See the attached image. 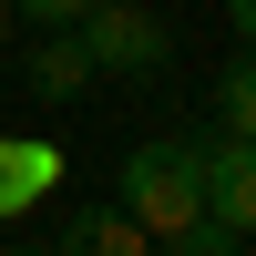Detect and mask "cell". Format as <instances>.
<instances>
[{
  "label": "cell",
  "mask_w": 256,
  "mask_h": 256,
  "mask_svg": "<svg viewBox=\"0 0 256 256\" xmlns=\"http://www.w3.org/2000/svg\"><path fill=\"white\" fill-rule=\"evenodd\" d=\"M195 174H205V216L256 236V144L246 134H205L195 144Z\"/></svg>",
  "instance_id": "obj_3"
},
{
  "label": "cell",
  "mask_w": 256,
  "mask_h": 256,
  "mask_svg": "<svg viewBox=\"0 0 256 256\" xmlns=\"http://www.w3.org/2000/svg\"><path fill=\"white\" fill-rule=\"evenodd\" d=\"M72 31H82V52H92V72H123V82H144V72L174 62V31H164V10H144V0H92Z\"/></svg>",
  "instance_id": "obj_2"
},
{
  "label": "cell",
  "mask_w": 256,
  "mask_h": 256,
  "mask_svg": "<svg viewBox=\"0 0 256 256\" xmlns=\"http://www.w3.org/2000/svg\"><path fill=\"white\" fill-rule=\"evenodd\" d=\"M20 82H31L41 102H82L92 92V52H82V31H31V52H20Z\"/></svg>",
  "instance_id": "obj_4"
},
{
  "label": "cell",
  "mask_w": 256,
  "mask_h": 256,
  "mask_svg": "<svg viewBox=\"0 0 256 256\" xmlns=\"http://www.w3.org/2000/svg\"><path fill=\"white\" fill-rule=\"evenodd\" d=\"M82 10H92V0H10V20H20V31H72Z\"/></svg>",
  "instance_id": "obj_9"
},
{
  "label": "cell",
  "mask_w": 256,
  "mask_h": 256,
  "mask_svg": "<svg viewBox=\"0 0 256 256\" xmlns=\"http://www.w3.org/2000/svg\"><path fill=\"white\" fill-rule=\"evenodd\" d=\"M216 134H246L256 144V52H236L216 72Z\"/></svg>",
  "instance_id": "obj_7"
},
{
  "label": "cell",
  "mask_w": 256,
  "mask_h": 256,
  "mask_svg": "<svg viewBox=\"0 0 256 256\" xmlns=\"http://www.w3.org/2000/svg\"><path fill=\"white\" fill-rule=\"evenodd\" d=\"M52 184H62V154H52V144H41V134H0V226L31 216Z\"/></svg>",
  "instance_id": "obj_5"
},
{
  "label": "cell",
  "mask_w": 256,
  "mask_h": 256,
  "mask_svg": "<svg viewBox=\"0 0 256 256\" xmlns=\"http://www.w3.org/2000/svg\"><path fill=\"white\" fill-rule=\"evenodd\" d=\"M226 31H236V52H256V0H226Z\"/></svg>",
  "instance_id": "obj_10"
},
{
  "label": "cell",
  "mask_w": 256,
  "mask_h": 256,
  "mask_svg": "<svg viewBox=\"0 0 256 256\" xmlns=\"http://www.w3.org/2000/svg\"><path fill=\"white\" fill-rule=\"evenodd\" d=\"M164 256H246V236H236V226H216V216H195V226L164 236Z\"/></svg>",
  "instance_id": "obj_8"
},
{
  "label": "cell",
  "mask_w": 256,
  "mask_h": 256,
  "mask_svg": "<svg viewBox=\"0 0 256 256\" xmlns=\"http://www.w3.org/2000/svg\"><path fill=\"white\" fill-rule=\"evenodd\" d=\"M0 256H52V246H0Z\"/></svg>",
  "instance_id": "obj_12"
},
{
  "label": "cell",
  "mask_w": 256,
  "mask_h": 256,
  "mask_svg": "<svg viewBox=\"0 0 256 256\" xmlns=\"http://www.w3.org/2000/svg\"><path fill=\"white\" fill-rule=\"evenodd\" d=\"M113 205L144 226V236H174V226H195L205 216V174H195V144L184 134H154V144H134L123 154V184H113Z\"/></svg>",
  "instance_id": "obj_1"
},
{
  "label": "cell",
  "mask_w": 256,
  "mask_h": 256,
  "mask_svg": "<svg viewBox=\"0 0 256 256\" xmlns=\"http://www.w3.org/2000/svg\"><path fill=\"white\" fill-rule=\"evenodd\" d=\"M52 256H154V236H144L123 205H72L62 236H52Z\"/></svg>",
  "instance_id": "obj_6"
},
{
  "label": "cell",
  "mask_w": 256,
  "mask_h": 256,
  "mask_svg": "<svg viewBox=\"0 0 256 256\" xmlns=\"http://www.w3.org/2000/svg\"><path fill=\"white\" fill-rule=\"evenodd\" d=\"M10 31H20V20H10V0H0V62H10Z\"/></svg>",
  "instance_id": "obj_11"
}]
</instances>
